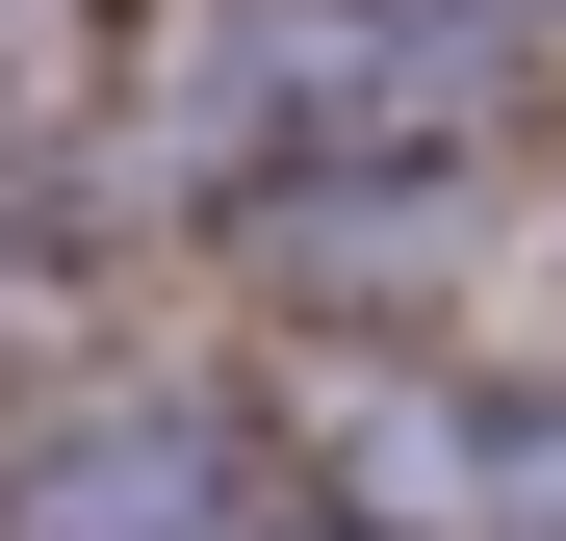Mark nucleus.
Masks as SVG:
<instances>
[{
	"label": "nucleus",
	"mask_w": 566,
	"mask_h": 541,
	"mask_svg": "<svg viewBox=\"0 0 566 541\" xmlns=\"http://www.w3.org/2000/svg\"><path fill=\"white\" fill-rule=\"evenodd\" d=\"M283 541H335V516H283Z\"/></svg>",
	"instance_id": "f257e3e1"
}]
</instances>
